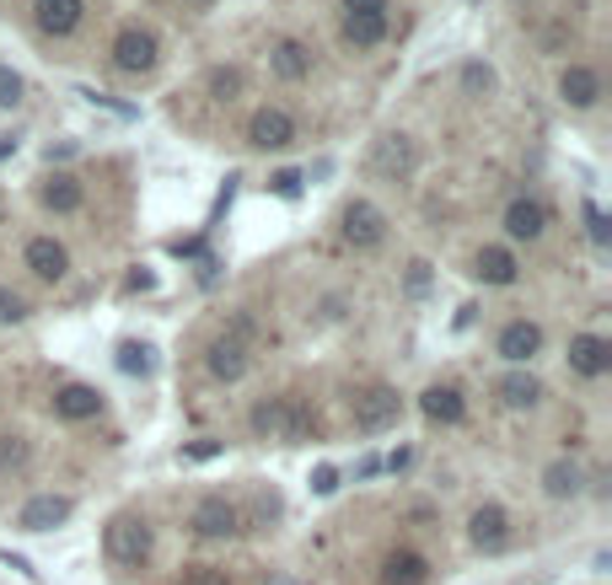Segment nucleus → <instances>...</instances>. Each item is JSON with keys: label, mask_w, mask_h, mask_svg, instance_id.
Masks as SVG:
<instances>
[{"label": "nucleus", "mask_w": 612, "mask_h": 585, "mask_svg": "<svg viewBox=\"0 0 612 585\" xmlns=\"http://www.w3.org/2000/svg\"><path fill=\"white\" fill-rule=\"evenodd\" d=\"M586 221H591V242H608V221H602L597 204H586Z\"/></svg>", "instance_id": "nucleus-36"}, {"label": "nucleus", "mask_w": 612, "mask_h": 585, "mask_svg": "<svg viewBox=\"0 0 612 585\" xmlns=\"http://www.w3.org/2000/svg\"><path fill=\"white\" fill-rule=\"evenodd\" d=\"M27 318V301L16 290H0V323H22Z\"/></svg>", "instance_id": "nucleus-30"}, {"label": "nucleus", "mask_w": 612, "mask_h": 585, "mask_svg": "<svg viewBox=\"0 0 612 585\" xmlns=\"http://www.w3.org/2000/svg\"><path fill=\"white\" fill-rule=\"evenodd\" d=\"M345 237H350L354 248H376L387 237V215L371 199H354L350 210H345Z\"/></svg>", "instance_id": "nucleus-7"}, {"label": "nucleus", "mask_w": 612, "mask_h": 585, "mask_svg": "<svg viewBox=\"0 0 612 585\" xmlns=\"http://www.w3.org/2000/svg\"><path fill=\"white\" fill-rule=\"evenodd\" d=\"M467 537H473V548L500 553V548L511 543V515H505L500 505H478V510H473V521H467Z\"/></svg>", "instance_id": "nucleus-5"}, {"label": "nucleus", "mask_w": 612, "mask_h": 585, "mask_svg": "<svg viewBox=\"0 0 612 585\" xmlns=\"http://www.w3.org/2000/svg\"><path fill=\"white\" fill-rule=\"evenodd\" d=\"M542 226H548V210H542L537 199H516V204L505 210V232H511L516 242H537Z\"/></svg>", "instance_id": "nucleus-17"}, {"label": "nucleus", "mask_w": 612, "mask_h": 585, "mask_svg": "<svg viewBox=\"0 0 612 585\" xmlns=\"http://www.w3.org/2000/svg\"><path fill=\"white\" fill-rule=\"evenodd\" d=\"M425 581H430V564L420 553H392L382 564V585H425Z\"/></svg>", "instance_id": "nucleus-21"}, {"label": "nucleus", "mask_w": 612, "mask_h": 585, "mask_svg": "<svg viewBox=\"0 0 612 585\" xmlns=\"http://www.w3.org/2000/svg\"><path fill=\"white\" fill-rule=\"evenodd\" d=\"M409 290H414V296L430 290V263H414V269H409Z\"/></svg>", "instance_id": "nucleus-35"}, {"label": "nucleus", "mask_w": 612, "mask_h": 585, "mask_svg": "<svg viewBox=\"0 0 612 585\" xmlns=\"http://www.w3.org/2000/svg\"><path fill=\"white\" fill-rule=\"evenodd\" d=\"M409 167H414V140L409 135H387L376 146V157H371V172H382V177H403Z\"/></svg>", "instance_id": "nucleus-14"}, {"label": "nucleus", "mask_w": 612, "mask_h": 585, "mask_svg": "<svg viewBox=\"0 0 612 585\" xmlns=\"http://www.w3.org/2000/svg\"><path fill=\"white\" fill-rule=\"evenodd\" d=\"M22 462H27V440L22 435H0V473H11Z\"/></svg>", "instance_id": "nucleus-29"}, {"label": "nucleus", "mask_w": 612, "mask_h": 585, "mask_svg": "<svg viewBox=\"0 0 612 585\" xmlns=\"http://www.w3.org/2000/svg\"><path fill=\"white\" fill-rule=\"evenodd\" d=\"M54 414L60 419H97L102 414V393H97V387H82V382H71V387H60V393H54Z\"/></svg>", "instance_id": "nucleus-16"}, {"label": "nucleus", "mask_w": 612, "mask_h": 585, "mask_svg": "<svg viewBox=\"0 0 612 585\" xmlns=\"http://www.w3.org/2000/svg\"><path fill=\"white\" fill-rule=\"evenodd\" d=\"M210 86H215V97H226V102H232V91L242 86V76H237V71H215V76H210Z\"/></svg>", "instance_id": "nucleus-31"}, {"label": "nucleus", "mask_w": 612, "mask_h": 585, "mask_svg": "<svg viewBox=\"0 0 612 585\" xmlns=\"http://www.w3.org/2000/svg\"><path fill=\"white\" fill-rule=\"evenodd\" d=\"M580 484H586V478H580V468H575V462H553V468L542 473V489H548L553 500H575V495H580Z\"/></svg>", "instance_id": "nucleus-24"}, {"label": "nucleus", "mask_w": 612, "mask_h": 585, "mask_svg": "<svg viewBox=\"0 0 612 585\" xmlns=\"http://www.w3.org/2000/svg\"><path fill=\"white\" fill-rule=\"evenodd\" d=\"M559 97H564L570 108H591V102L602 97V76H597L591 65H570V71L559 76Z\"/></svg>", "instance_id": "nucleus-13"}, {"label": "nucleus", "mask_w": 612, "mask_h": 585, "mask_svg": "<svg viewBox=\"0 0 612 585\" xmlns=\"http://www.w3.org/2000/svg\"><path fill=\"white\" fill-rule=\"evenodd\" d=\"M345 38L354 49H376L387 38V11H350L345 16Z\"/></svg>", "instance_id": "nucleus-20"}, {"label": "nucleus", "mask_w": 612, "mask_h": 585, "mask_svg": "<svg viewBox=\"0 0 612 585\" xmlns=\"http://www.w3.org/2000/svg\"><path fill=\"white\" fill-rule=\"evenodd\" d=\"M5 564H11V570H16V575H27V581H33V575H38V570H33V564H27V559H22V553H5Z\"/></svg>", "instance_id": "nucleus-38"}, {"label": "nucleus", "mask_w": 612, "mask_h": 585, "mask_svg": "<svg viewBox=\"0 0 612 585\" xmlns=\"http://www.w3.org/2000/svg\"><path fill=\"white\" fill-rule=\"evenodd\" d=\"M268 60H274V76H285V82H307V76H312V54H307V43H296V38H279Z\"/></svg>", "instance_id": "nucleus-18"}, {"label": "nucleus", "mask_w": 612, "mask_h": 585, "mask_svg": "<svg viewBox=\"0 0 612 585\" xmlns=\"http://www.w3.org/2000/svg\"><path fill=\"white\" fill-rule=\"evenodd\" d=\"M113 65H118L124 76L157 71V38H151L146 27H124V33L113 38Z\"/></svg>", "instance_id": "nucleus-4"}, {"label": "nucleus", "mask_w": 612, "mask_h": 585, "mask_svg": "<svg viewBox=\"0 0 612 585\" xmlns=\"http://www.w3.org/2000/svg\"><path fill=\"white\" fill-rule=\"evenodd\" d=\"M570 365H575L580 376H602V371L612 365V344L608 338H597V334L570 338Z\"/></svg>", "instance_id": "nucleus-12"}, {"label": "nucleus", "mask_w": 612, "mask_h": 585, "mask_svg": "<svg viewBox=\"0 0 612 585\" xmlns=\"http://www.w3.org/2000/svg\"><path fill=\"white\" fill-rule=\"evenodd\" d=\"M274 194L296 199V194H301V172H274Z\"/></svg>", "instance_id": "nucleus-32"}, {"label": "nucleus", "mask_w": 612, "mask_h": 585, "mask_svg": "<svg viewBox=\"0 0 612 585\" xmlns=\"http://www.w3.org/2000/svg\"><path fill=\"white\" fill-rule=\"evenodd\" d=\"M248 135H253V146H263V151H285L296 140V119L285 108H259L253 124H248Z\"/></svg>", "instance_id": "nucleus-6"}, {"label": "nucleus", "mask_w": 612, "mask_h": 585, "mask_svg": "<svg viewBox=\"0 0 612 585\" xmlns=\"http://www.w3.org/2000/svg\"><path fill=\"white\" fill-rule=\"evenodd\" d=\"M537 349H542V328H537V323L516 318V323H505V328H500V354H505V360L526 365Z\"/></svg>", "instance_id": "nucleus-11"}, {"label": "nucleus", "mask_w": 612, "mask_h": 585, "mask_svg": "<svg viewBox=\"0 0 612 585\" xmlns=\"http://www.w3.org/2000/svg\"><path fill=\"white\" fill-rule=\"evenodd\" d=\"M33 11H38V27L49 33V38H65V33H76V22H82V0H33Z\"/></svg>", "instance_id": "nucleus-10"}, {"label": "nucleus", "mask_w": 612, "mask_h": 585, "mask_svg": "<svg viewBox=\"0 0 612 585\" xmlns=\"http://www.w3.org/2000/svg\"><path fill=\"white\" fill-rule=\"evenodd\" d=\"M43 204L60 210V215L82 210V183H76V177H49V183H43Z\"/></svg>", "instance_id": "nucleus-26"}, {"label": "nucleus", "mask_w": 612, "mask_h": 585, "mask_svg": "<svg viewBox=\"0 0 612 585\" xmlns=\"http://www.w3.org/2000/svg\"><path fill=\"white\" fill-rule=\"evenodd\" d=\"M118 371L151 376V349H146V344H118Z\"/></svg>", "instance_id": "nucleus-27"}, {"label": "nucleus", "mask_w": 612, "mask_h": 585, "mask_svg": "<svg viewBox=\"0 0 612 585\" xmlns=\"http://www.w3.org/2000/svg\"><path fill=\"white\" fill-rule=\"evenodd\" d=\"M500 398L511 409H532V403H542V382L526 376V371H511V376H500Z\"/></svg>", "instance_id": "nucleus-23"}, {"label": "nucleus", "mask_w": 612, "mask_h": 585, "mask_svg": "<svg viewBox=\"0 0 612 585\" xmlns=\"http://www.w3.org/2000/svg\"><path fill=\"white\" fill-rule=\"evenodd\" d=\"M71 495H38V500L22 505V515H16V526L22 532H54L60 521H71Z\"/></svg>", "instance_id": "nucleus-8"}, {"label": "nucleus", "mask_w": 612, "mask_h": 585, "mask_svg": "<svg viewBox=\"0 0 612 585\" xmlns=\"http://www.w3.org/2000/svg\"><path fill=\"white\" fill-rule=\"evenodd\" d=\"M345 11H387V0H345Z\"/></svg>", "instance_id": "nucleus-39"}, {"label": "nucleus", "mask_w": 612, "mask_h": 585, "mask_svg": "<svg viewBox=\"0 0 612 585\" xmlns=\"http://www.w3.org/2000/svg\"><path fill=\"white\" fill-rule=\"evenodd\" d=\"M312 489H317V495H334V489H339V468H317V473H312Z\"/></svg>", "instance_id": "nucleus-33"}, {"label": "nucleus", "mask_w": 612, "mask_h": 585, "mask_svg": "<svg viewBox=\"0 0 612 585\" xmlns=\"http://www.w3.org/2000/svg\"><path fill=\"white\" fill-rule=\"evenodd\" d=\"M462 82L467 86H495V76H489V65H467V71H462Z\"/></svg>", "instance_id": "nucleus-37"}, {"label": "nucleus", "mask_w": 612, "mask_h": 585, "mask_svg": "<svg viewBox=\"0 0 612 585\" xmlns=\"http://www.w3.org/2000/svg\"><path fill=\"white\" fill-rule=\"evenodd\" d=\"M242 371H248V344H237V338H215V344H210V376L237 382Z\"/></svg>", "instance_id": "nucleus-19"}, {"label": "nucleus", "mask_w": 612, "mask_h": 585, "mask_svg": "<svg viewBox=\"0 0 612 585\" xmlns=\"http://www.w3.org/2000/svg\"><path fill=\"white\" fill-rule=\"evenodd\" d=\"M420 409H425V419H436V424H457V419L467 414V403H462L457 387H430Z\"/></svg>", "instance_id": "nucleus-22"}, {"label": "nucleus", "mask_w": 612, "mask_h": 585, "mask_svg": "<svg viewBox=\"0 0 612 585\" xmlns=\"http://www.w3.org/2000/svg\"><path fill=\"white\" fill-rule=\"evenodd\" d=\"M16 97H22V76H11V71H0V102L11 108Z\"/></svg>", "instance_id": "nucleus-34"}, {"label": "nucleus", "mask_w": 612, "mask_h": 585, "mask_svg": "<svg viewBox=\"0 0 612 585\" xmlns=\"http://www.w3.org/2000/svg\"><path fill=\"white\" fill-rule=\"evenodd\" d=\"M253 430L263 440H307L312 435V419L301 409V398H263L253 409Z\"/></svg>", "instance_id": "nucleus-2"}, {"label": "nucleus", "mask_w": 612, "mask_h": 585, "mask_svg": "<svg viewBox=\"0 0 612 585\" xmlns=\"http://www.w3.org/2000/svg\"><path fill=\"white\" fill-rule=\"evenodd\" d=\"M177 585H232V575L215 570V564H188V570L177 575Z\"/></svg>", "instance_id": "nucleus-28"}, {"label": "nucleus", "mask_w": 612, "mask_h": 585, "mask_svg": "<svg viewBox=\"0 0 612 585\" xmlns=\"http://www.w3.org/2000/svg\"><path fill=\"white\" fill-rule=\"evenodd\" d=\"M27 269H33L38 279H60V274L71 269V252L60 248L54 237H33V242H27Z\"/></svg>", "instance_id": "nucleus-15"}, {"label": "nucleus", "mask_w": 612, "mask_h": 585, "mask_svg": "<svg viewBox=\"0 0 612 585\" xmlns=\"http://www.w3.org/2000/svg\"><path fill=\"white\" fill-rule=\"evenodd\" d=\"M188 526H193L199 537H237V505H226L221 495H210V500L193 505Z\"/></svg>", "instance_id": "nucleus-9"}, {"label": "nucleus", "mask_w": 612, "mask_h": 585, "mask_svg": "<svg viewBox=\"0 0 612 585\" xmlns=\"http://www.w3.org/2000/svg\"><path fill=\"white\" fill-rule=\"evenodd\" d=\"M151 543H157V532H151V521H146V515H113V521H108V532H102L108 559H113V564H129V570L151 559Z\"/></svg>", "instance_id": "nucleus-1"}, {"label": "nucleus", "mask_w": 612, "mask_h": 585, "mask_svg": "<svg viewBox=\"0 0 612 585\" xmlns=\"http://www.w3.org/2000/svg\"><path fill=\"white\" fill-rule=\"evenodd\" d=\"M478 279H489V285H511L516 279V258L505 248H484L478 252Z\"/></svg>", "instance_id": "nucleus-25"}, {"label": "nucleus", "mask_w": 612, "mask_h": 585, "mask_svg": "<svg viewBox=\"0 0 612 585\" xmlns=\"http://www.w3.org/2000/svg\"><path fill=\"white\" fill-rule=\"evenodd\" d=\"M398 414H403L398 387H365V393L354 398V430H360V435H382V430H392Z\"/></svg>", "instance_id": "nucleus-3"}]
</instances>
